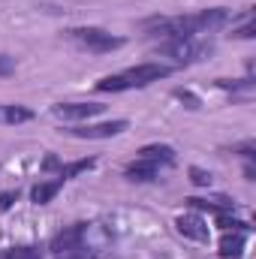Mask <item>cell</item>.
<instances>
[{
    "instance_id": "6da1fadb",
    "label": "cell",
    "mask_w": 256,
    "mask_h": 259,
    "mask_svg": "<svg viewBox=\"0 0 256 259\" xmlns=\"http://www.w3.org/2000/svg\"><path fill=\"white\" fill-rule=\"evenodd\" d=\"M214 52V46L211 42H202L199 36H181V39H166L163 46H160V55H166V58H172L178 66L184 64H196V61H202V58H208Z\"/></svg>"
},
{
    "instance_id": "7a4b0ae2",
    "label": "cell",
    "mask_w": 256,
    "mask_h": 259,
    "mask_svg": "<svg viewBox=\"0 0 256 259\" xmlns=\"http://www.w3.org/2000/svg\"><path fill=\"white\" fill-rule=\"evenodd\" d=\"M69 39H75L81 49H88L94 55H106V52H115V49L124 46V36H112L103 27H72Z\"/></svg>"
},
{
    "instance_id": "3957f363",
    "label": "cell",
    "mask_w": 256,
    "mask_h": 259,
    "mask_svg": "<svg viewBox=\"0 0 256 259\" xmlns=\"http://www.w3.org/2000/svg\"><path fill=\"white\" fill-rule=\"evenodd\" d=\"M127 130L130 121L118 118V121H103V124H78V127H69L66 133L75 139H112V136H121Z\"/></svg>"
},
{
    "instance_id": "277c9868",
    "label": "cell",
    "mask_w": 256,
    "mask_h": 259,
    "mask_svg": "<svg viewBox=\"0 0 256 259\" xmlns=\"http://www.w3.org/2000/svg\"><path fill=\"white\" fill-rule=\"evenodd\" d=\"M103 103H58L52 106V115L61 121H91L103 112Z\"/></svg>"
},
{
    "instance_id": "5b68a950",
    "label": "cell",
    "mask_w": 256,
    "mask_h": 259,
    "mask_svg": "<svg viewBox=\"0 0 256 259\" xmlns=\"http://www.w3.org/2000/svg\"><path fill=\"white\" fill-rule=\"evenodd\" d=\"M175 229L184 235V238H190L196 244H208V238H211V232H208V223L202 220V214H181V217H175Z\"/></svg>"
},
{
    "instance_id": "8992f818",
    "label": "cell",
    "mask_w": 256,
    "mask_h": 259,
    "mask_svg": "<svg viewBox=\"0 0 256 259\" xmlns=\"http://www.w3.org/2000/svg\"><path fill=\"white\" fill-rule=\"evenodd\" d=\"M169 72H172V66H166V64H139V66H133V69H127L124 75L130 78L133 88H148V84L166 78Z\"/></svg>"
},
{
    "instance_id": "52a82bcc",
    "label": "cell",
    "mask_w": 256,
    "mask_h": 259,
    "mask_svg": "<svg viewBox=\"0 0 256 259\" xmlns=\"http://www.w3.org/2000/svg\"><path fill=\"white\" fill-rule=\"evenodd\" d=\"M196 15V24H199V33H217V30H223L229 21H232V15H229V9H223V6H211V9H199V12H193Z\"/></svg>"
},
{
    "instance_id": "ba28073f",
    "label": "cell",
    "mask_w": 256,
    "mask_h": 259,
    "mask_svg": "<svg viewBox=\"0 0 256 259\" xmlns=\"http://www.w3.org/2000/svg\"><path fill=\"white\" fill-rule=\"evenodd\" d=\"M84 232H88V223H72V226H66V229H61V232L52 238L49 250H52V253H64L69 247L84 244Z\"/></svg>"
},
{
    "instance_id": "9c48e42d",
    "label": "cell",
    "mask_w": 256,
    "mask_h": 259,
    "mask_svg": "<svg viewBox=\"0 0 256 259\" xmlns=\"http://www.w3.org/2000/svg\"><path fill=\"white\" fill-rule=\"evenodd\" d=\"M184 205H190L193 211H214V214H232L235 211V199H229V196H208V199L190 196V199H184Z\"/></svg>"
},
{
    "instance_id": "30bf717a",
    "label": "cell",
    "mask_w": 256,
    "mask_h": 259,
    "mask_svg": "<svg viewBox=\"0 0 256 259\" xmlns=\"http://www.w3.org/2000/svg\"><path fill=\"white\" fill-rule=\"evenodd\" d=\"M157 172H160V163L145 160V157H136L133 163L124 166V175H127L130 181H154V178H157Z\"/></svg>"
},
{
    "instance_id": "8fae6325",
    "label": "cell",
    "mask_w": 256,
    "mask_h": 259,
    "mask_svg": "<svg viewBox=\"0 0 256 259\" xmlns=\"http://www.w3.org/2000/svg\"><path fill=\"white\" fill-rule=\"evenodd\" d=\"M244 244H247V235L244 232H223V238L217 244V256L220 259H238L244 253Z\"/></svg>"
},
{
    "instance_id": "7c38bea8",
    "label": "cell",
    "mask_w": 256,
    "mask_h": 259,
    "mask_svg": "<svg viewBox=\"0 0 256 259\" xmlns=\"http://www.w3.org/2000/svg\"><path fill=\"white\" fill-rule=\"evenodd\" d=\"M61 187H64L61 178H58V181H39V184L30 187V202H33V205H49L55 196L61 193Z\"/></svg>"
},
{
    "instance_id": "4fadbf2b",
    "label": "cell",
    "mask_w": 256,
    "mask_h": 259,
    "mask_svg": "<svg viewBox=\"0 0 256 259\" xmlns=\"http://www.w3.org/2000/svg\"><path fill=\"white\" fill-rule=\"evenodd\" d=\"M139 157L154 160V163H160V166H172V163H175V148H172V145H145V148L139 151Z\"/></svg>"
},
{
    "instance_id": "5bb4252c",
    "label": "cell",
    "mask_w": 256,
    "mask_h": 259,
    "mask_svg": "<svg viewBox=\"0 0 256 259\" xmlns=\"http://www.w3.org/2000/svg\"><path fill=\"white\" fill-rule=\"evenodd\" d=\"M97 166V157H84V160H72V163H61V172L58 178L61 181H69V178H78L81 172H91Z\"/></svg>"
},
{
    "instance_id": "9a60e30c",
    "label": "cell",
    "mask_w": 256,
    "mask_h": 259,
    "mask_svg": "<svg viewBox=\"0 0 256 259\" xmlns=\"http://www.w3.org/2000/svg\"><path fill=\"white\" fill-rule=\"evenodd\" d=\"M0 121L27 124V121H33V109H27V106H0Z\"/></svg>"
},
{
    "instance_id": "2e32d148",
    "label": "cell",
    "mask_w": 256,
    "mask_h": 259,
    "mask_svg": "<svg viewBox=\"0 0 256 259\" xmlns=\"http://www.w3.org/2000/svg\"><path fill=\"white\" fill-rule=\"evenodd\" d=\"M133 84H130V78L121 72V75H106V78H100L97 81V91L100 94H121V91H130Z\"/></svg>"
},
{
    "instance_id": "e0dca14e",
    "label": "cell",
    "mask_w": 256,
    "mask_h": 259,
    "mask_svg": "<svg viewBox=\"0 0 256 259\" xmlns=\"http://www.w3.org/2000/svg\"><path fill=\"white\" fill-rule=\"evenodd\" d=\"M0 259H46L42 256V250L39 247H33V244H18V247H6Z\"/></svg>"
},
{
    "instance_id": "ac0fdd59",
    "label": "cell",
    "mask_w": 256,
    "mask_h": 259,
    "mask_svg": "<svg viewBox=\"0 0 256 259\" xmlns=\"http://www.w3.org/2000/svg\"><path fill=\"white\" fill-rule=\"evenodd\" d=\"M217 226L223 232H244V235H250V223L247 220H238L232 214H217Z\"/></svg>"
},
{
    "instance_id": "d6986e66",
    "label": "cell",
    "mask_w": 256,
    "mask_h": 259,
    "mask_svg": "<svg viewBox=\"0 0 256 259\" xmlns=\"http://www.w3.org/2000/svg\"><path fill=\"white\" fill-rule=\"evenodd\" d=\"M55 259H100V250H94L88 244H78V247H69L64 253H55Z\"/></svg>"
},
{
    "instance_id": "ffe728a7",
    "label": "cell",
    "mask_w": 256,
    "mask_h": 259,
    "mask_svg": "<svg viewBox=\"0 0 256 259\" xmlns=\"http://www.w3.org/2000/svg\"><path fill=\"white\" fill-rule=\"evenodd\" d=\"M190 184L193 187H211L214 184V175L211 172H205V169H199V166H190Z\"/></svg>"
},
{
    "instance_id": "44dd1931",
    "label": "cell",
    "mask_w": 256,
    "mask_h": 259,
    "mask_svg": "<svg viewBox=\"0 0 256 259\" xmlns=\"http://www.w3.org/2000/svg\"><path fill=\"white\" fill-rule=\"evenodd\" d=\"M172 97H175V100H181L187 109H202V100H199L193 91H187V88H175V91H172Z\"/></svg>"
},
{
    "instance_id": "7402d4cb",
    "label": "cell",
    "mask_w": 256,
    "mask_h": 259,
    "mask_svg": "<svg viewBox=\"0 0 256 259\" xmlns=\"http://www.w3.org/2000/svg\"><path fill=\"white\" fill-rule=\"evenodd\" d=\"M217 88L223 91H253V81L244 78V81H229V78H217Z\"/></svg>"
},
{
    "instance_id": "603a6c76",
    "label": "cell",
    "mask_w": 256,
    "mask_h": 259,
    "mask_svg": "<svg viewBox=\"0 0 256 259\" xmlns=\"http://www.w3.org/2000/svg\"><path fill=\"white\" fill-rule=\"evenodd\" d=\"M18 199H21V193H18V190H3V193H0V211H9Z\"/></svg>"
},
{
    "instance_id": "cb8c5ba5",
    "label": "cell",
    "mask_w": 256,
    "mask_h": 259,
    "mask_svg": "<svg viewBox=\"0 0 256 259\" xmlns=\"http://www.w3.org/2000/svg\"><path fill=\"white\" fill-rule=\"evenodd\" d=\"M232 36H235V39H253V36H256V27H253V21H247V24H241V27H235V30H232Z\"/></svg>"
},
{
    "instance_id": "d4e9b609",
    "label": "cell",
    "mask_w": 256,
    "mask_h": 259,
    "mask_svg": "<svg viewBox=\"0 0 256 259\" xmlns=\"http://www.w3.org/2000/svg\"><path fill=\"white\" fill-rule=\"evenodd\" d=\"M12 72H15V58L0 55V78H6V75H12Z\"/></svg>"
},
{
    "instance_id": "484cf974",
    "label": "cell",
    "mask_w": 256,
    "mask_h": 259,
    "mask_svg": "<svg viewBox=\"0 0 256 259\" xmlns=\"http://www.w3.org/2000/svg\"><path fill=\"white\" fill-rule=\"evenodd\" d=\"M42 172H61V160H58L55 154H49V157L42 160Z\"/></svg>"
}]
</instances>
